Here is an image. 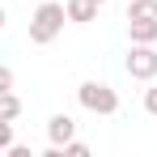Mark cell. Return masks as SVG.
<instances>
[{
	"instance_id": "cell-3",
	"label": "cell",
	"mask_w": 157,
	"mask_h": 157,
	"mask_svg": "<svg viewBox=\"0 0 157 157\" xmlns=\"http://www.w3.org/2000/svg\"><path fill=\"white\" fill-rule=\"evenodd\" d=\"M128 77L132 81H153L157 77V43H132L128 51Z\"/></svg>"
},
{
	"instance_id": "cell-1",
	"label": "cell",
	"mask_w": 157,
	"mask_h": 157,
	"mask_svg": "<svg viewBox=\"0 0 157 157\" xmlns=\"http://www.w3.org/2000/svg\"><path fill=\"white\" fill-rule=\"evenodd\" d=\"M68 21V9L64 4H55V0H43L38 9H34V17H30V43L34 47H47L59 38V30Z\"/></svg>"
},
{
	"instance_id": "cell-2",
	"label": "cell",
	"mask_w": 157,
	"mask_h": 157,
	"mask_svg": "<svg viewBox=\"0 0 157 157\" xmlns=\"http://www.w3.org/2000/svg\"><path fill=\"white\" fill-rule=\"evenodd\" d=\"M77 102L85 106L89 115H115V110H119V94H115L106 81H81Z\"/></svg>"
},
{
	"instance_id": "cell-11",
	"label": "cell",
	"mask_w": 157,
	"mask_h": 157,
	"mask_svg": "<svg viewBox=\"0 0 157 157\" xmlns=\"http://www.w3.org/2000/svg\"><path fill=\"white\" fill-rule=\"evenodd\" d=\"M4 89H13V68H9V64H0V94H4Z\"/></svg>"
},
{
	"instance_id": "cell-6",
	"label": "cell",
	"mask_w": 157,
	"mask_h": 157,
	"mask_svg": "<svg viewBox=\"0 0 157 157\" xmlns=\"http://www.w3.org/2000/svg\"><path fill=\"white\" fill-rule=\"evenodd\" d=\"M132 43H157V17H140V21H128Z\"/></svg>"
},
{
	"instance_id": "cell-4",
	"label": "cell",
	"mask_w": 157,
	"mask_h": 157,
	"mask_svg": "<svg viewBox=\"0 0 157 157\" xmlns=\"http://www.w3.org/2000/svg\"><path fill=\"white\" fill-rule=\"evenodd\" d=\"M47 140H51L55 149H64L68 140H77V119L72 115H51L47 119Z\"/></svg>"
},
{
	"instance_id": "cell-10",
	"label": "cell",
	"mask_w": 157,
	"mask_h": 157,
	"mask_svg": "<svg viewBox=\"0 0 157 157\" xmlns=\"http://www.w3.org/2000/svg\"><path fill=\"white\" fill-rule=\"evenodd\" d=\"M64 153H68V157H89V144H85V140H68Z\"/></svg>"
},
{
	"instance_id": "cell-9",
	"label": "cell",
	"mask_w": 157,
	"mask_h": 157,
	"mask_svg": "<svg viewBox=\"0 0 157 157\" xmlns=\"http://www.w3.org/2000/svg\"><path fill=\"white\" fill-rule=\"evenodd\" d=\"M17 140H13V119H0V153H9Z\"/></svg>"
},
{
	"instance_id": "cell-14",
	"label": "cell",
	"mask_w": 157,
	"mask_h": 157,
	"mask_svg": "<svg viewBox=\"0 0 157 157\" xmlns=\"http://www.w3.org/2000/svg\"><path fill=\"white\" fill-rule=\"evenodd\" d=\"M0 30H4V9H0Z\"/></svg>"
},
{
	"instance_id": "cell-13",
	"label": "cell",
	"mask_w": 157,
	"mask_h": 157,
	"mask_svg": "<svg viewBox=\"0 0 157 157\" xmlns=\"http://www.w3.org/2000/svg\"><path fill=\"white\" fill-rule=\"evenodd\" d=\"M94 4H98V9H102V4H110V0H94Z\"/></svg>"
},
{
	"instance_id": "cell-7",
	"label": "cell",
	"mask_w": 157,
	"mask_h": 157,
	"mask_svg": "<svg viewBox=\"0 0 157 157\" xmlns=\"http://www.w3.org/2000/svg\"><path fill=\"white\" fill-rule=\"evenodd\" d=\"M17 115H21V98L13 89H4L0 94V119H17Z\"/></svg>"
},
{
	"instance_id": "cell-8",
	"label": "cell",
	"mask_w": 157,
	"mask_h": 157,
	"mask_svg": "<svg viewBox=\"0 0 157 157\" xmlns=\"http://www.w3.org/2000/svg\"><path fill=\"white\" fill-rule=\"evenodd\" d=\"M140 17H157V0H132L128 4V21H140Z\"/></svg>"
},
{
	"instance_id": "cell-12",
	"label": "cell",
	"mask_w": 157,
	"mask_h": 157,
	"mask_svg": "<svg viewBox=\"0 0 157 157\" xmlns=\"http://www.w3.org/2000/svg\"><path fill=\"white\" fill-rule=\"evenodd\" d=\"M144 110L157 115V85H153V89H144Z\"/></svg>"
},
{
	"instance_id": "cell-5",
	"label": "cell",
	"mask_w": 157,
	"mask_h": 157,
	"mask_svg": "<svg viewBox=\"0 0 157 157\" xmlns=\"http://www.w3.org/2000/svg\"><path fill=\"white\" fill-rule=\"evenodd\" d=\"M64 9H68V21H77V26H89L98 17V4L94 0H68Z\"/></svg>"
}]
</instances>
